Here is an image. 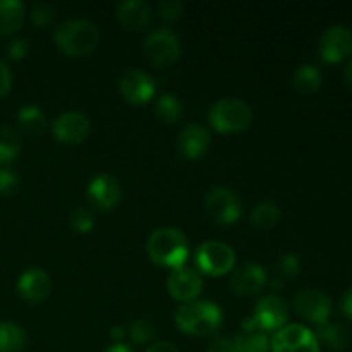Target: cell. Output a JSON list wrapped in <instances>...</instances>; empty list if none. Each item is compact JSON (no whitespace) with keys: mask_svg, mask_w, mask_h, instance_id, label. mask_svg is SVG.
I'll return each instance as SVG.
<instances>
[{"mask_svg":"<svg viewBox=\"0 0 352 352\" xmlns=\"http://www.w3.org/2000/svg\"><path fill=\"white\" fill-rule=\"evenodd\" d=\"M146 253L158 267L177 268L184 267L189 256V243L184 234L174 227H160L153 230L146 241Z\"/></svg>","mask_w":352,"mask_h":352,"instance_id":"6da1fadb","label":"cell"},{"mask_svg":"<svg viewBox=\"0 0 352 352\" xmlns=\"http://www.w3.org/2000/svg\"><path fill=\"white\" fill-rule=\"evenodd\" d=\"M175 325L182 333L195 337L213 336L223 322L222 309L212 301H191L182 305L174 315Z\"/></svg>","mask_w":352,"mask_h":352,"instance_id":"7a4b0ae2","label":"cell"},{"mask_svg":"<svg viewBox=\"0 0 352 352\" xmlns=\"http://www.w3.org/2000/svg\"><path fill=\"white\" fill-rule=\"evenodd\" d=\"M55 43L69 57H86L100 43V30L86 19H71L60 23L55 30Z\"/></svg>","mask_w":352,"mask_h":352,"instance_id":"3957f363","label":"cell"},{"mask_svg":"<svg viewBox=\"0 0 352 352\" xmlns=\"http://www.w3.org/2000/svg\"><path fill=\"white\" fill-rule=\"evenodd\" d=\"M208 120L217 133L234 134L248 129L253 120V110L244 100L223 98L213 103Z\"/></svg>","mask_w":352,"mask_h":352,"instance_id":"277c9868","label":"cell"},{"mask_svg":"<svg viewBox=\"0 0 352 352\" xmlns=\"http://www.w3.org/2000/svg\"><path fill=\"white\" fill-rule=\"evenodd\" d=\"M144 57L158 69H168L181 58V41L170 30H155L144 38Z\"/></svg>","mask_w":352,"mask_h":352,"instance_id":"5b68a950","label":"cell"},{"mask_svg":"<svg viewBox=\"0 0 352 352\" xmlns=\"http://www.w3.org/2000/svg\"><path fill=\"white\" fill-rule=\"evenodd\" d=\"M199 270L212 277H222L229 274L236 263V253L232 248L220 241H206L199 244L195 254Z\"/></svg>","mask_w":352,"mask_h":352,"instance_id":"8992f818","label":"cell"},{"mask_svg":"<svg viewBox=\"0 0 352 352\" xmlns=\"http://www.w3.org/2000/svg\"><path fill=\"white\" fill-rule=\"evenodd\" d=\"M272 352H320V340L308 327L292 323L275 332Z\"/></svg>","mask_w":352,"mask_h":352,"instance_id":"52a82bcc","label":"cell"},{"mask_svg":"<svg viewBox=\"0 0 352 352\" xmlns=\"http://www.w3.org/2000/svg\"><path fill=\"white\" fill-rule=\"evenodd\" d=\"M205 208L208 215L220 226H232L243 213L239 198L229 188H213L205 196Z\"/></svg>","mask_w":352,"mask_h":352,"instance_id":"ba28073f","label":"cell"},{"mask_svg":"<svg viewBox=\"0 0 352 352\" xmlns=\"http://www.w3.org/2000/svg\"><path fill=\"white\" fill-rule=\"evenodd\" d=\"M294 308L299 315L316 327L323 325L332 315V299L320 289L306 287L294 296Z\"/></svg>","mask_w":352,"mask_h":352,"instance_id":"9c48e42d","label":"cell"},{"mask_svg":"<svg viewBox=\"0 0 352 352\" xmlns=\"http://www.w3.org/2000/svg\"><path fill=\"white\" fill-rule=\"evenodd\" d=\"M119 91L133 105H144L157 93V82L140 69H127L119 79Z\"/></svg>","mask_w":352,"mask_h":352,"instance_id":"30bf717a","label":"cell"},{"mask_svg":"<svg viewBox=\"0 0 352 352\" xmlns=\"http://www.w3.org/2000/svg\"><path fill=\"white\" fill-rule=\"evenodd\" d=\"M89 205L95 206L100 212H109L116 208L117 203L122 199V188L119 181L110 174H98L89 181L86 189Z\"/></svg>","mask_w":352,"mask_h":352,"instance_id":"8fae6325","label":"cell"},{"mask_svg":"<svg viewBox=\"0 0 352 352\" xmlns=\"http://www.w3.org/2000/svg\"><path fill=\"white\" fill-rule=\"evenodd\" d=\"M91 131V122L88 117L81 112H64L55 119L52 126L55 140L64 144H79L88 138Z\"/></svg>","mask_w":352,"mask_h":352,"instance_id":"7c38bea8","label":"cell"},{"mask_svg":"<svg viewBox=\"0 0 352 352\" xmlns=\"http://www.w3.org/2000/svg\"><path fill=\"white\" fill-rule=\"evenodd\" d=\"M320 57L330 64L344 60L352 54V33L346 26H332L322 34L318 43Z\"/></svg>","mask_w":352,"mask_h":352,"instance_id":"4fadbf2b","label":"cell"},{"mask_svg":"<svg viewBox=\"0 0 352 352\" xmlns=\"http://www.w3.org/2000/svg\"><path fill=\"white\" fill-rule=\"evenodd\" d=\"M203 289V278L199 272L195 268L181 267L177 270H172L167 278V291L175 301L191 302L199 296Z\"/></svg>","mask_w":352,"mask_h":352,"instance_id":"5bb4252c","label":"cell"},{"mask_svg":"<svg viewBox=\"0 0 352 352\" xmlns=\"http://www.w3.org/2000/svg\"><path fill=\"white\" fill-rule=\"evenodd\" d=\"M253 318L256 320L258 327L263 332H270V330H280L285 325L289 318V306L278 296H265L254 306Z\"/></svg>","mask_w":352,"mask_h":352,"instance_id":"9a60e30c","label":"cell"},{"mask_svg":"<svg viewBox=\"0 0 352 352\" xmlns=\"http://www.w3.org/2000/svg\"><path fill=\"white\" fill-rule=\"evenodd\" d=\"M267 272L258 263H244L232 272L229 287L237 296L258 294L267 285Z\"/></svg>","mask_w":352,"mask_h":352,"instance_id":"2e32d148","label":"cell"},{"mask_svg":"<svg viewBox=\"0 0 352 352\" xmlns=\"http://www.w3.org/2000/svg\"><path fill=\"white\" fill-rule=\"evenodd\" d=\"M17 292L28 302H41L50 296L52 280L41 268H30L17 280Z\"/></svg>","mask_w":352,"mask_h":352,"instance_id":"e0dca14e","label":"cell"},{"mask_svg":"<svg viewBox=\"0 0 352 352\" xmlns=\"http://www.w3.org/2000/svg\"><path fill=\"white\" fill-rule=\"evenodd\" d=\"M210 146V134L199 124H189L179 133L177 150L188 160L203 157Z\"/></svg>","mask_w":352,"mask_h":352,"instance_id":"ac0fdd59","label":"cell"},{"mask_svg":"<svg viewBox=\"0 0 352 352\" xmlns=\"http://www.w3.org/2000/svg\"><path fill=\"white\" fill-rule=\"evenodd\" d=\"M117 21L122 24L126 30L140 31L150 24L151 21V7L143 0H126L117 6Z\"/></svg>","mask_w":352,"mask_h":352,"instance_id":"d6986e66","label":"cell"},{"mask_svg":"<svg viewBox=\"0 0 352 352\" xmlns=\"http://www.w3.org/2000/svg\"><path fill=\"white\" fill-rule=\"evenodd\" d=\"M316 339L325 342L332 351H346L352 344V332L344 323H323L316 329Z\"/></svg>","mask_w":352,"mask_h":352,"instance_id":"ffe728a7","label":"cell"},{"mask_svg":"<svg viewBox=\"0 0 352 352\" xmlns=\"http://www.w3.org/2000/svg\"><path fill=\"white\" fill-rule=\"evenodd\" d=\"M17 126L19 133L30 138H38L47 129V117L36 105H24L17 113Z\"/></svg>","mask_w":352,"mask_h":352,"instance_id":"44dd1931","label":"cell"},{"mask_svg":"<svg viewBox=\"0 0 352 352\" xmlns=\"http://www.w3.org/2000/svg\"><path fill=\"white\" fill-rule=\"evenodd\" d=\"M24 21V3L19 0H0V36L16 33Z\"/></svg>","mask_w":352,"mask_h":352,"instance_id":"7402d4cb","label":"cell"},{"mask_svg":"<svg viewBox=\"0 0 352 352\" xmlns=\"http://www.w3.org/2000/svg\"><path fill=\"white\" fill-rule=\"evenodd\" d=\"M322 85V72L316 65L302 64L299 65L292 76V86L301 95H313Z\"/></svg>","mask_w":352,"mask_h":352,"instance_id":"603a6c76","label":"cell"},{"mask_svg":"<svg viewBox=\"0 0 352 352\" xmlns=\"http://www.w3.org/2000/svg\"><path fill=\"white\" fill-rule=\"evenodd\" d=\"M236 352H270L272 340L263 330L254 332H243L234 339Z\"/></svg>","mask_w":352,"mask_h":352,"instance_id":"cb8c5ba5","label":"cell"},{"mask_svg":"<svg viewBox=\"0 0 352 352\" xmlns=\"http://www.w3.org/2000/svg\"><path fill=\"white\" fill-rule=\"evenodd\" d=\"M26 347V332L12 322H0V352H21Z\"/></svg>","mask_w":352,"mask_h":352,"instance_id":"d4e9b609","label":"cell"},{"mask_svg":"<svg viewBox=\"0 0 352 352\" xmlns=\"http://www.w3.org/2000/svg\"><path fill=\"white\" fill-rule=\"evenodd\" d=\"M250 220L251 226L256 227V229L270 230L274 229L278 223V220H280V210H278V206L272 201L258 203V205L251 210Z\"/></svg>","mask_w":352,"mask_h":352,"instance_id":"484cf974","label":"cell"},{"mask_svg":"<svg viewBox=\"0 0 352 352\" xmlns=\"http://www.w3.org/2000/svg\"><path fill=\"white\" fill-rule=\"evenodd\" d=\"M21 146H23V140L16 127H0V164L12 162L19 155Z\"/></svg>","mask_w":352,"mask_h":352,"instance_id":"4316f807","label":"cell"},{"mask_svg":"<svg viewBox=\"0 0 352 352\" xmlns=\"http://www.w3.org/2000/svg\"><path fill=\"white\" fill-rule=\"evenodd\" d=\"M155 113L158 119L165 124H175L182 117V103L179 102L177 96L165 93L157 100L155 105Z\"/></svg>","mask_w":352,"mask_h":352,"instance_id":"83f0119b","label":"cell"},{"mask_svg":"<svg viewBox=\"0 0 352 352\" xmlns=\"http://www.w3.org/2000/svg\"><path fill=\"white\" fill-rule=\"evenodd\" d=\"M127 336H129V339L134 344L143 346V344L151 342L155 339V336H157V327H155V323L151 320H136V322L131 323L129 330H127Z\"/></svg>","mask_w":352,"mask_h":352,"instance_id":"f1b7e54d","label":"cell"},{"mask_svg":"<svg viewBox=\"0 0 352 352\" xmlns=\"http://www.w3.org/2000/svg\"><path fill=\"white\" fill-rule=\"evenodd\" d=\"M301 272V260L292 253H285L277 261V277L278 278H294Z\"/></svg>","mask_w":352,"mask_h":352,"instance_id":"f546056e","label":"cell"},{"mask_svg":"<svg viewBox=\"0 0 352 352\" xmlns=\"http://www.w3.org/2000/svg\"><path fill=\"white\" fill-rule=\"evenodd\" d=\"M55 16H57L55 6H52V3H47V2L36 3V6L33 7V10H31V21L40 28L48 26V24L55 19Z\"/></svg>","mask_w":352,"mask_h":352,"instance_id":"4dcf8cb0","label":"cell"},{"mask_svg":"<svg viewBox=\"0 0 352 352\" xmlns=\"http://www.w3.org/2000/svg\"><path fill=\"white\" fill-rule=\"evenodd\" d=\"M71 227L76 230V232L88 234L89 230L95 227V219H93L91 212L86 208L74 210L71 215Z\"/></svg>","mask_w":352,"mask_h":352,"instance_id":"1f68e13d","label":"cell"},{"mask_svg":"<svg viewBox=\"0 0 352 352\" xmlns=\"http://www.w3.org/2000/svg\"><path fill=\"white\" fill-rule=\"evenodd\" d=\"M157 10L162 19L172 23V21H177L181 17L184 3L179 2V0H162V2H158Z\"/></svg>","mask_w":352,"mask_h":352,"instance_id":"d6a6232c","label":"cell"},{"mask_svg":"<svg viewBox=\"0 0 352 352\" xmlns=\"http://www.w3.org/2000/svg\"><path fill=\"white\" fill-rule=\"evenodd\" d=\"M19 188V179L9 168H3L0 170V195L2 196H10L17 191Z\"/></svg>","mask_w":352,"mask_h":352,"instance_id":"836d02e7","label":"cell"},{"mask_svg":"<svg viewBox=\"0 0 352 352\" xmlns=\"http://www.w3.org/2000/svg\"><path fill=\"white\" fill-rule=\"evenodd\" d=\"M28 50H30L28 41L23 40V38H16V40H12L7 45V54H9L12 60H21V58L26 57Z\"/></svg>","mask_w":352,"mask_h":352,"instance_id":"e575fe53","label":"cell"},{"mask_svg":"<svg viewBox=\"0 0 352 352\" xmlns=\"http://www.w3.org/2000/svg\"><path fill=\"white\" fill-rule=\"evenodd\" d=\"M10 88H12V72L6 62L0 60V98H3Z\"/></svg>","mask_w":352,"mask_h":352,"instance_id":"d590c367","label":"cell"},{"mask_svg":"<svg viewBox=\"0 0 352 352\" xmlns=\"http://www.w3.org/2000/svg\"><path fill=\"white\" fill-rule=\"evenodd\" d=\"M208 352H236L234 340L227 339V337H217L208 346Z\"/></svg>","mask_w":352,"mask_h":352,"instance_id":"8d00e7d4","label":"cell"},{"mask_svg":"<svg viewBox=\"0 0 352 352\" xmlns=\"http://www.w3.org/2000/svg\"><path fill=\"white\" fill-rule=\"evenodd\" d=\"M340 308H342V313L347 316V318L352 320V285L344 292L342 301H340Z\"/></svg>","mask_w":352,"mask_h":352,"instance_id":"74e56055","label":"cell"},{"mask_svg":"<svg viewBox=\"0 0 352 352\" xmlns=\"http://www.w3.org/2000/svg\"><path fill=\"white\" fill-rule=\"evenodd\" d=\"M144 352H179L174 344L167 342V340H160V342H153Z\"/></svg>","mask_w":352,"mask_h":352,"instance_id":"f35d334b","label":"cell"},{"mask_svg":"<svg viewBox=\"0 0 352 352\" xmlns=\"http://www.w3.org/2000/svg\"><path fill=\"white\" fill-rule=\"evenodd\" d=\"M110 337H112L113 342L120 344L124 337H126V329H124V327H113V329L110 330Z\"/></svg>","mask_w":352,"mask_h":352,"instance_id":"ab89813d","label":"cell"},{"mask_svg":"<svg viewBox=\"0 0 352 352\" xmlns=\"http://www.w3.org/2000/svg\"><path fill=\"white\" fill-rule=\"evenodd\" d=\"M103 352H134L133 349H131L129 346H127V344H113V346H110V347H107L105 351Z\"/></svg>","mask_w":352,"mask_h":352,"instance_id":"60d3db41","label":"cell"},{"mask_svg":"<svg viewBox=\"0 0 352 352\" xmlns=\"http://www.w3.org/2000/svg\"><path fill=\"white\" fill-rule=\"evenodd\" d=\"M344 79H346L347 85L352 88V57L349 58V62H347L346 69H344Z\"/></svg>","mask_w":352,"mask_h":352,"instance_id":"b9f144b4","label":"cell"},{"mask_svg":"<svg viewBox=\"0 0 352 352\" xmlns=\"http://www.w3.org/2000/svg\"><path fill=\"white\" fill-rule=\"evenodd\" d=\"M282 284H284V280H282V278H274V280L270 282V287H274L275 291H278V289L282 287Z\"/></svg>","mask_w":352,"mask_h":352,"instance_id":"7bdbcfd3","label":"cell"}]
</instances>
